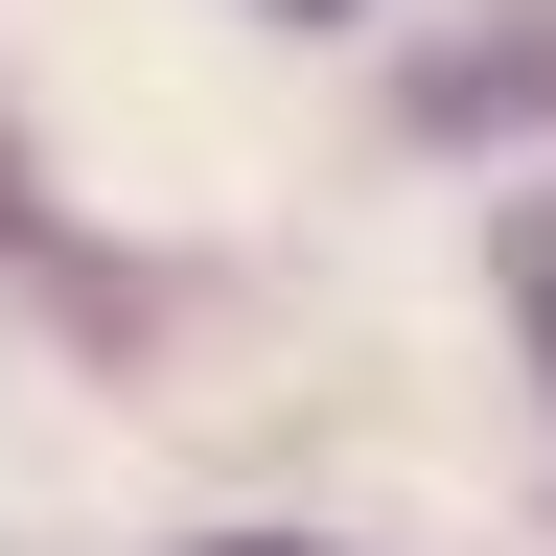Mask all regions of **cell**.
I'll use <instances>...</instances> for the list:
<instances>
[{"label": "cell", "mask_w": 556, "mask_h": 556, "mask_svg": "<svg viewBox=\"0 0 556 556\" xmlns=\"http://www.w3.org/2000/svg\"><path fill=\"white\" fill-rule=\"evenodd\" d=\"M510 302H533V371H556V232H533V255H510Z\"/></svg>", "instance_id": "1"}]
</instances>
